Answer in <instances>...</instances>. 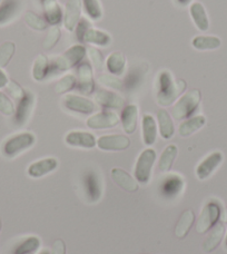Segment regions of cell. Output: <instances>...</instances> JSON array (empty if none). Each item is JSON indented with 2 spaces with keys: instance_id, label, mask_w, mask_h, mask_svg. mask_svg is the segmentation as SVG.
Here are the masks:
<instances>
[{
  "instance_id": "1",
  "label": "cell",
  "mask_w": 227,
  "mask_h": 254,
  "mask_svg": "<svg viewBox=\"0 0 227 254\" xmlns=\"http://www.w3.org/2000/svg\"><path fill=\"white\" fill-rule=\"evenodd\" d=\"M186 81L174 79L170 70H162L156 80V99L161 106H170L186 89Z\"/></svg>"
},
{
  "instance_id": "2",
  "label": "cell",
  "mask_w": 227,
  "mask_h": 254,
  "mask_svg": "<svg viewBox=\"0 0 227 254\" xmlns=\"http://www.w3.org/2000/svg\"><path fill=\"white\" fill-rule=\"evenodd\" d=\"M87 54V48L84 45L77 44L68 48L61 56L51 60V77L66 71L83 63Z\"/></svg>"
},
{
  "instance_id": "3",
  "label": "cell",
  "mask_w": 227,
  "mask_h": 254,
  "mask_svg": "<svg viewBox=\"0 0 227 254\" xmlns=\"http://www.w3.org/2000/svg\"><path fill=\"white\" fill-rule=\"evenodd\" d=\"M202 99V94L198 89H192L184 94L171 108V115L177 121L190 119L197 111Z\"/></svg>"
},
{
  "instance_id": "4",
  "label": "cell",
  "mask_w": 227,
  "mask_h": 254,
  "mask_svg": "<svg viewBox=\"0 0 227 254\" xmlns=\"http://www.w3.org/2000/svg\"><path fill=\"white\" fill-rule=\"evenodd\" d=\"M35 143L36 137L33 133L22 131V133L12 135L4 140L1 145V153L4 157L13 158L29 149Z\"/></svg>"
},
{
  "instance_id": "5",
  "label": "cell",
  "mask_w": 227,
  "mask_h": 254,
  "mask_svg": "<svg viewBox=\"0 0 227 254\" xmlns=\"http://www.w3.org/2000/svg\"><path fill=\"white\" fill-rule=\"evenodd\" d=\"M156 161V152L153 148H146L140 153L135 165V179L140 184H147L152 178L153 166Z\"/></svg>"
},
{
  "instance_id": "6",
  "label": "cell",
  "mask_w": 227,
  "mask_h": 254,
  "mask_svg": "<svg viewBox=\"0 0 227 254\" xmlns=\"http://www.w3.org/2000/svg\"><path fill=\"white\" fill-rule=\"evenodd\" d=\"M85 197L88 203H97L103 196L102 178L95 170H87L81 179Z\"/></svg>"
},
{
  "instance_id": "7",
  "label": "cell",
  "mask_w": 227,
  "mask_h": 254,
  "mask_svg": "<svg viewBox=\"0 0 227 254\" xmlns=\"http://www.w3.org/2000/svg\"><path fill=\"white\" fill-rule=\"evenodd\" d=\"M222 214V207L221 204L217 201H211L208 202L205 206H204L203 211L201 212V215L198 217L197 224H196V231L199 234L206 233L212 228L217 224L220 217Z\"/></svg>"
},
{
  "instance_id": "8",
  "label": "cell",
  "mask_w": 227,
  "mask_h": 254,
  "mask_svg": "<svg viewBox=\"0 0 227 254\" xmlns=\"http://www.w3.org/2000/svg\"><path fill=\"white\" fill-rule=\"evenodd\" d=\"M62 105L67 111L81 115H90L96 111V104L89 98L68 94L62 98Z\"/></svg>"
},
{
  "instance_id": "9",
  "label": "cell",
  "mask_w": 227,
  "mask_h": 254,
  "mask_svg": "<svg viewBox=\"0 0 227 254\" xmlns=\"http://www.w3.org/2000/svg\"><path fill=\"white\" fill-rule=\"evenodd\" d=\"M34 105L35 95L31 92H28V90H25V94L22 95V97L18 99L15 113H13V124L17 127L24 126L31 115Z\"/></svg>"
},
{
  "instance_id": "10",
  "label": "cell",
  "mask_w": 227,
  "mask_h": 254,
  "mask_svg": "<svg viewBox=\"0 0 227 254\" xmlns=\"http://www.w3.org/2000/svg\"><path fill=\"white\" fill-rule=\"evenodd\" d=\"M185 181L178 174H167L161 180L160 192L166 199H174L183 192Z\"/></svg>"
},
{
  "instance_id": "11",
  "label": "cell",
  "mask_w": 227,
  "mask_h": 254,
  "mask_svg": "<svg viewBox=\"0 0 227 254\" xmlns=\"http://www.w3.org/2000/svg\"><path fill=\"white\" fill-rule=\"evenodd\" d=\"M147 70L148 66L144 63L129 68L125 77V80L122 81V86H124V89L127 93H134L139 89V87H142Z\"/></svg>"
},
{
  "instance_id": "12",
  "label": "cell",
  "mask_w": 227,
  "mask_h": 254,
  "mask_svg": "<svg viewBox=\"0 0 227 254\" xmlns=\"http://www.w3.org/2000/svg\"><path fill=\"white\" fill-rule=\"evenodd\" d=\"M77 75H78V78H77L76 88L81 94H93L95 92V80L92 65L86 62L79 64L78 68H77Z\"/></svg>"
},
{
  "instance_id": "13",
  "label": "cell",
  "mask_w": 227,
  "mask_h": 254,
  "mask_svg": "<svg viewBox=\"0 0 227 254\" xmlns=\"http://www.w3.org/2000/svg\"><path fill=\"white\" fill-rule=\"evenodd\" d=\"M97 146L102 151H125L130 146V139L128 136L120 134L104 135L97 139Z\"/></svg>"
},
{
  "instance_id": "14",
  "label": "cell",
  "mask_w": 227,
  "mask_h": 254,
  "mask_svg": "<svg viewBox=\"0 0 227 254\" xmlns=\"http://www.w3.org/2000/svg\"><path fill=\"white\" fill-rule=\"evenodd\" d=\"M223 160L224 156L221 152H214L206 156L196 167V176L198 180H207L217 169H219L220 165L223 163Z\"/></svg>"
},
{
  "instance_id": "15",
  "label": "cell",
  "mask_w": 227,
  "mask_h": 254,
  "mask_svg": "<svg viewBox=\"0 0 227 254\" xmlns=\"http://www.w3.org/2000/svg\"><path fill=\"white\" fill-rule=\"evenodd\" d=\"M119 123V119L112 111H103L96 113L87 120V126L92 129H107L113 128Z\"/></svg>"
},
{
  "instance_id": "16",
  "label": "cell",
  "mask_w": 227,
  "mask_h": 254,
  "mask_svg": "<svg viewBox=\"0 0 227 254\" xmlns=\"http://www.w3.org/2000/svg\"><path fill=\"white\" fill-rule=\"evenodd\" d=\"M65 142L72 147L92 149L97 145L96 137L88 131L72 130L65 136Z\"/></svg>"
},
{
  "instance_id": "17",
  "label": "cell",
  "mask_w": 227,
  "mask_h": 254,
  "mask_svg": "<svg viewBox=\"0 0 227 254\" xmlns=\"http://www.w3.org/2000/svg\"><path fill=\"white\" fill-rule=\"evenodd\" d=\"M95 102L105 110H119L125 104V99L111 90L99 89L95 94Z\"/></svg>"
},
{
  "instance_id": "18",
  "label": "cell",
  "mask_w": 227,
  "mask_h": 254,
  "mask_svg": "<svg viewBox=\"0 0 227 254\" xmlns=\"http://www.w3.org/2000/svg\"><path fill=\"white\" fill-rule=\"evenodd\" d=\"M58 166V161L55 157H47L31 163L27 173L33 179H39L55 171Z\"/></svg>"
},
{
  "instance_id": "19",
  "label": "cell",
  "mask_w": 227,
  "mask_h": 254,
  "mask_svg": "<svg viewBox=\"0 0 227 254\" xmlns=\"http://www.w3.org/2000/svg\"><path fill=\"white\" fill-rule=\"evenodd\" d=\"M81 1L80 0H68L63 12V26L68 31H74L80 20Z\"/></svg>"
},
{
  "instance_id": "20",
  "label": "cell",
  "mask_w": 227,
  "mask_h": 254,
  "mask_svg": "<svg viewBox=\"0 0 227 254\" xmlns=\"http://www.w3.org/2000/svg\"><path fill=\"white\" fill-rule=\"evenodd\" d=\"M45 20L48 25L58 26L63 20V12L57 0H45L42 2Z\"/></svg>"
},
{
  "instance_id": "21",
  "label": "cell",
  "mask_w": 227,
  "mask_h": 254,
  "mask_svg": "<svg viewBox=\"0 0 227 254\" xmlns=\"http://www.w3.org/2000/svg\"><path fill=\"white\" fill-rule=\"evenodd\" d=\"M120 122L122 128L127 134L135 133L137 128L138 122V107L135 104H129V105L122 108L120 114Z\"/></svg>"
},
{
  "instance_id": "22",
  "label": "cell",
  "mask_w": 227,
  "mask_h": 254,
  "mask_svg": "<svg viewBox=\"0 0 227 254\" xmlns=\"http://www.w3.org/2000/svg\"><path fill=\"white\" fill-rule=\"evenodd\" d=\"M21 10V0H3L0 4V26L12 21Z\"/></svg>"
},
{
  "instance_id": "23",
  "label": "cell",
  "mask_w": 227,
  "mask_h": 254,
  "mask_svg": "<svg viewBox=\"0 0 227 254\" xmlns=\"http://www.w3.org/2000/svg\"><path fill=\"white\" fill-rule=\"evenodd\" d=\"M189 15L198 30L207 31L210 29V19H208L205 8L201 2H193L190 4Z\"/></svg>"
},
{
  "instance_id": "24",
  "label": "cell",
  "mask_w": 227,
  "mask_h": 254,
  "mask_svg": "<svg viewBox=\"0 0 227 254\" xmlns=\"http://www.w3.org/2000/svg\"><path fill=\"white\" fill-rule=\"evenodd\" d=\"M112 179L118 187L126 190L127 192H136L139 188L137 181L121 169H113Z\"/></svg>"
},
{
  "instance_id": "25",
  "label": "cell",
  "mask_w": 227,
  "mask_h": 254,
  "mask_svg": "<svg viewBox=\"0 0 227 254\" xmlns=\"http://www.w3.org/2000/svg\"><path fill=\"white\" fill-rule=\"evenodd\" d=\"M143 142L146 146H152L157 139V123L152 115L143 116Z\"/></svg>"
},
{
  "instance_id": "26",
  "label": "cell",
  "mask_w": 227,
  "mask_h": 254,
  "mask_svg": "<svg viewBox=\"0 0 227 254\" xmlns=\"http://www.w3.org/2000/svg\"><path fill=\"white\" fill-rule=\"evenodd\" d=\"M33 77L36 81H43L51 77V60L45 55H38L33 66Z\"/></svg>"
},
{
  "instance_id": "27",
  "label": "cell",
  "mask_w": 227,
  "mask_h": 254,
  "mask_svg": "<svg viewBox=\"0 0 227 254\" xmlns=\"http://www.w3.org/2000/svg\"><path fill=\"white\" fill-rule=\"evenodd\" d=\"M107 70L114 76H120L126 70V57L121 52H114L106 60Z\"/></svg>"
},
{
  "instance_id": "28",
  "label": "cell",
  "mask_w": 227,
  "mask_h": 254,
  "mask_svg": "<svg viewBox=\"0 0 227 254\" xmlns=\"http://www.w3.org/2000/svg\"><path fill=\"white\" fill-rule=\"evenodd\" d=\"M158 127L162 138L170 139L175 134V126L169 112L165 110H160L157 112Z\"/></svg>"
},
{
  "instance_id": "29",
  "label": "cell",
  "mask_w": 227,
  "mask_h": 254,
  "mask_svg": "<svg viewBox=\"0 0 227 254\" xmlns=\"http://www.w3.org/2000/svg\"><path fill=\"white\" fill-rule=\"evenodd\" d=\"M206 124V119L203 115L193 116L190 119L185 120L178 127V133L181 137H187L194 134L195 131L201 129Z\"/></svg>"
},
{
  "instance_id": "30",
  "label": "cell",
  "mask_w": 227,
  "mask_h": 254,
  "mask_svg": "<svg viewBox=\"0 0 227 254\" xmlns=\"http://www.w3.org/2000/svg\"><path fill=\"white\" fill-rule=\"evenodd\" d=\"M84 43L92 44L95 45V46L108 47L112 44V37L110 34L105 33V31L95 29L90 27L85 35Z\"/></svg>"
},
{
  "instance_id": "31",
  "label": "cell",
  "mask_w": 227,
  "mask_h": 254,
  "mask_svg": "<svg viewBox=\"0 0 227 254\" xmlns=\"http://www.w3.org/2000/svg\"><path fill=\"white\" fill-rule=\"evenodd\" d=\"M224 233H225V229L223 224H216L214 228H213L211 234L208 235L207 239L204 241L203 243V250L206 253H211L217 249V247L220 246L222 240L224 238Z\"/></svg>"
},
{
  "instance_id": "32",
  "label": "cell",
  "mask_w": 227,
  "mask_h": 254,
  "mask_svg": "<svg viewBox=\"0 0 227 254\" xmlns=\"http://www.w3.org/2000/svg\"><path fill=\"white\" fill-rule=\"evenodd\" d=\"M221 45L222 40L216 36H196L192 40V46L197 51H214Z\"/></svg>"
},
{
  "instance_id": "33",
  "label": "cell",
  "mask_w": 227,
  "mask_h": 254,
  "mask_svg": "<svg viewBox=\"0 0 227 254\" xmlns=\"http://www.w3.org/2000/svg\"><path fill=\"white\" fill-rule=\"evenodd\" d=\"M39 248L40 240L37 237H28L13 247L11 254H35Z\"/></svg>"
},
{
  "instance_id": "34",
  "label": "cell",
  "mask_w": 227,
  "mask_h": 254,
  "mask_svg": "<svg viewBox=\"0 0 227 254\" xmlns=\"http://www.w3.org/2000/svg\"><path fill=\"white\" fill-rule=\"evenodd\" d=\"M177 149L176 145H169V146L165 147L164 151H163L162 155L160 157V162H158V169L163 173H167L170 172L172 164H174V161L177 156Z\"/></svg>"
},
{
  "instance_id": "35",
  "label": "cell",
  "mask_w": 227,
  "mask_h": 254,
  "mask_svg": "<svg viewBox=\"0 0 227 254\" xmlns=\"http://www.w3.org/2000/svg\"><path fill=\"white\" fill-rule=\"evenodd\" d=\"M194 220H195V214L192 210H187L186 212H184L180 216L178 223L176 225V229H175L176 237L179 239L185 238L186 235L188 234L190 228H192Z\"/></svg>"
},
{
  "instance_id": "36",
  "label": "cell",
  "mask_w": 227,
  "mask_h": 254,
  "mask_svg": "<svg viewBox=\"0 0 227 254\" xmlns=\"http://www.w3.org/2000/svg\"><path fill=\"white\" fill-rule=\"evenodd\" d=\"M81 6L89 19L98 21L103 17V9L99 0H81Z\"/></svg>"
},
{
  "instance_id": "37",
  "label": "cell",
  "mask_w": 227,
  "mask_h": 254,
  "mask_svg": "<svg viewBox=\"0 0 227 254\" xmlns=\"http://www.w3.org/2000/svg\"><path fill=\"white\" fill-rule=\"evenodd\" d=\"M25 21L27 26H29L31 29L43 31L47 28L48 24L43 17H40L34 11H27L25 13Z\"/></svg>"
},
{
  "instance_id": "38",
  "label": "cell",
  "mask_w": 227,
  "mask_h": 254,
  "mask_svg": "<svg viewBox=\"0 0 227 254\" xmlns=\"http://www.w3.org/2000/svg\"><path fill=\"white\" fill-rule=\"evenodd\" d=\"M61 37V30L58 26H53L51 29L48 30V33L45 37L43 42V47L45 51H52V49L56 46L59 39Z\"/></svg>"
},
{
  "instance_id": "39",
  "label": "cell",
  "mask_w": 227,
  "mask_h": 254,
  "mask_svg": "<svg viewBox=\"0 0 227 254\" xmlns=\"http://www.w3.org/2000/svg\"><path fill=\"white\" fill-rule=\"evenodd\" d=\"M77 85V78L72 74L63 76L60 80H58L55 85V92L57 94H65L74 89Z\"/></svg>"
},
{
  "instance_id": "40",
  "label": "cell",
  "mask_w": 227,
  "mask_h": 254,
  "mask_svg": "<svg viewBox=\"0 0 227 254\" xmlns=\"http://www.w3.org/2000/svg\"><path fill=\"white\" fill-rule=\"evenodd\" d=\"M98 83L105 86V87L115 89V90H122L124 86H122V81L118 78V77L114 76L112 74H102L98 76Z\"/></svg>"
},
{
  "instance_id": "41",
  "label": "cell",
  "mask_w": 227,
  "mask_h": 254,
  "mask_svg": "<svg viewBox=\"0 0 227 254\" xmlns=\"http://www.w3.org/2000/svg\"><path fill=\"white\" fill-rule=\"evenodd\" d=\"M16 46L12 42H6L0 47V68L6 67L13 56Z\"/></svg>"
},
{
  "instance_id": "42",
  "label": "cell",
  "mask_w": 227,
  "mask_h": 254,
  "mask_svg": "<svg viewBox=\"0 0 227 254\" xmlns=\"http://www.w3.org/2000/svg\"><path fill=\"white\" fill-rule=\"evenodd\" d=\"M87 54L90 62L93 64V66L96 68L97 70H102L104 66H105V58H104L102 52L96 47H88Z\"/></svg>"
},
{
  "instance_id": "43",
  "label": "cell",
  "mask_w": 227,
  "mask_h": 254,
  "mask_svg": "<svg viewBox=\"0 0 227 254\" xmlns=\"http://www.w3.org/2000/svg\"><path fill=\"white\" fill-rule=\"evenodd\" d=\"M0 112L6 116H11L15 113V105L6 94L0 92Z\"/></svg>"
},
{
  "instance_id": "44",
  "label": "cell",
  "mask_w": 227,
  "mask_h": 254,
  "mask_svg": "<svg viewBox=\"0 0 227 254\" xmlns=\"http://www.w3.org/2000/svg\"><path fill=\"white\" fill-rule=\"evenodd\" d=\"M90 24L87 19H80L77 24L76 28H75V34H76V38L78 39V42L80 44L84 43L85 39V35L87 33V30L90 28Z\"/></svg>"
},
{
  "instance_id": "45",
  "label": "cell",
  "mask_w": 227,
  "mask_h": 254,
  "mask_svg": "<svg viewBox=\"0 0 227 254\" xmlns=\"http://www.w3.org/2000/svg\"><path fill=\"white\" fill-rule=\"evenodd\" d=\"M7 89H8V92L10 93L11 96L16 99L21 98L22 95L25 94V89L21 88V86L19 84H17L16 81H13V80L9 81L7 85Z\"/></svg>"
},
{
  "instance_id": "46",
  "label": "cell",
  "mask_w": 227,
  "mask_h": 254,
  "mask_svg": "<svg viewBox=\"0 0 227 254\" xmlns=\"http://www.w3.org/2000/svg\"><path fill=\"white\" fill-rule=\"evenodd\" d=\"M52 254H66V246L62 240H56L53 244Z\"/></svg>"
},
{
  "instance_id": "47",
  "label": "cell",
  "mask_w": 227,
  "mask_h": 254,
  "mask_svg": "<svg viewBox=\"0 0 227 254\" xmlns=\"http://www.w3.org/2000/svg\"><path fill=\"white\" fill-rule=\"evenodd\" d=\"M8 83H9V79H8L7 75L4 74V72L1 69H0V88L6 87Z\"/></svg>"
},
{
  "instance_id": "48",
  "label": "cell",
  "mask_w": 227,
  "mask_h": 254,
  "mask_svg": "<svg viewBox=\"0 0 227 254\" xmlns=\"http://www.w3.org/2000/svg\"><path fill=\"white\" fill-rule=\"evenodd\" d=\"M193 0H176V2L180 4V6H187L190 2H192Z\"/></svg>"
},
{
  "instance_id": "49",
  "label": "cell",
  "mask_w": 227,
  "mask_h": 254,
  "mask_svg": "<svg viewBox=\"0 0 227 254\" xmlns=\"http://www.w3.org/2000/svg\"><path fill=\"white\" fill-rule=\"evenodd\" d=\"M222 220H223V221L225 222V223H227V207L225 208L223 215H222Z\"/></svg>"
},
{
  "instance_id": "50",
  "label": "cell",
  "mask_w": 227,
  "mask_h": 254,
  "mask_svg": "<svg viewBox=\"0 0 227 254\" xmlns=\"http://www.w3.org/2000/svg\"><path fill=\"white\" fill-rule=\"evenodd\" d=\"M39 254H52V253H49L48 251H43V252H40Z\"/></svg>"
},
{
  "instance_id": "51",
  "label": "cell",
  "mask_w": 227,
  "mask_h": 254,
  "mask_svg": "<svg viewBox=\"0 0 227 254\" xmlns=\"http://www.w3.org/2000/svg\"><path fill=\"white\" fill-rule=\"evenodd\" d=\"M225 249L227 250V234H226V239H225Z\"/></svg>"
},
{
  "instance_id": "52",
  "label": "cell",
  "mask_w": 227,
  "mask_h": 254,
  "mask_svg": "<svg viewBox=\"0 0 227 254\" xmlns=\"http://www.w3.org/2000/svg\"><path fill=\"white\" fill-rule=\"evenodd\" d=\"M0 230H1V220H0Z\"/></svg>"
},
{
  "instance_id": "53",
  "label": "cell",
  "mask_w": 227,
  "mask_h": 254,
  "mask_svg": "<svg viewBox=\"0 0 227 254\" xmlns=\"http://www.w3.org/2000/svg\"><path fill=\"white\" fill-rule=\"evenodd\" d=\"M43 1H45V0H40V2H43Z\"/></svg>"
},
{
  "instance_id": "54",
  "label": "cell",
  "mask_w": 227,
  "mask_h": 254,
  "mask_svg": "<svg viewBox=\"0 0 227 254\" xmlns=\"http://www.w3.org/2000/svg\"><path fill=\"white\" fill-rule=\"evenodd\" d=\"M0 1H1V0H0Z\"/></svg>"
}]
</instances>
